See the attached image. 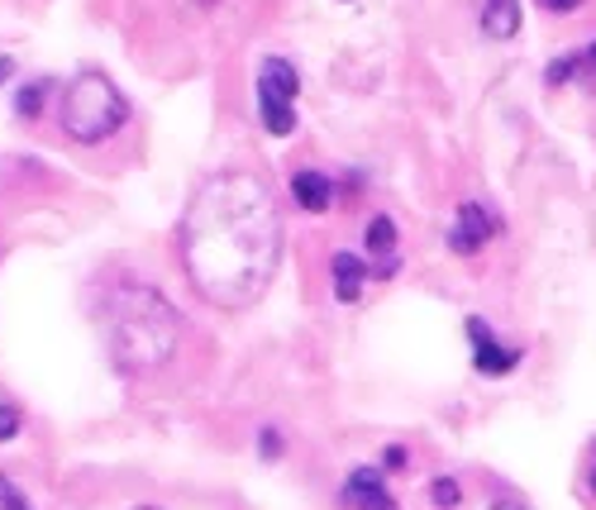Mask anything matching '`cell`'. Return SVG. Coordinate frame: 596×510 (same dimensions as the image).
Listing matches in <instances>:
<instances>
[{"label": "cell", "mask_w": 596, "mask_h": 510, "mask_svg": "<svg viewBox=\"0 0 596 510\" xmlns=\"http://www.w3.org/2000/svg\"><path fill=\"white\" fill-rule=\"evenodd\" d=\"M592 491H596V468H592Z\"/></svg>", "instance_id": "23"}, {"label": "cell", "mask_w": 596, "mask_h": 510, "mask_svg": "<svg viewBox=\"0 0 596 510\" xmlns=\"http://www.w3.org/2000/svg\"><path fill=\"white\" fill-rule=\"evenodd\" d=\"M192 286L220 311H243L282 268V210L253 172H220L192 196L177 229Z\"/></svg>", "instance_id": "1"}, {"label": "cell", "mask_w": 596, "mask_h": 510, "mask_svg": "<svg viewBox=\"0 0 596 510\" xmlns=\"http://www.w3.org/2000/svg\"><path fill=\"white\" fill-rule=\"evenodd\" d=\"M57 120H63V134L77 139V143H100L110 139L115 129L129 120V100L120 96V86H115L106 72H77V77L67 82L63 91V110H57Z\"/></svg>", "instance_id": "3"}, {"label": "cell", "mask_w": 596, "mask_h": 510, "mask_svg": "<svg viewBox=\"0 0 596 510\" xmlns=\"http://www.w3.org/2000/svg\"><path fill=\"white\" fill-rule=\"evenodd\" d=\"M540 6H544V10H554V14H568V10L583 6V0H540Z\"/></svg>", "instance_id": "20"}, {"label": "cell", "mask_w": 596, "mask_h": 510, "mask_svg": "<svg viewBox=\"0 0 596 510\" xmlns=\"http://www.w3.org/2000/svg\"><path fill=\"white\" fill-rule=\"evenodd\" d=\"M382 463H387V468H401V463H405V448H401V444H391Z\"/></svg>", "instance_id": "21"}, {"label": "cell", "mask_w": 596, "mask_h": 510, "mask_svg": "<svg viewBox=\"0 0 596 510\" xmlns=\"http://www.w3.org/2000/svg\"><path fill=\"white\" fill-rule=\"evenodd\" d=\"M497 229H501V220L491 215V206H477V200H468V206L458 210L454 229H448V249H454L458 258H473V253H483V243L497 235Z\"/></svg>", "instance_id": "5"}, {"label": "cell", "mask_w": 596, "mask_h": 510, "mask_svg": "<svg viewBox=\"0 0 596 510\" xmlns=\"http://www.w3.org/2000/svg\"><path fill=\"white\" fill-rule=\"evenodd\" d=\"M491 510H534V506L520 501V497H511V491H497V497H491Z\"/></svg>", "instance_id": "18"}, {"label": "cell", "mask_w": 596, "mask_h": 510, "mask_svg": "<svg viewBox=\"0 0 596 510\" xmlns=\"http://www.w3.org/2000/svg\"><path fill=\"white\" fill-rule=\"evenodd\" d=\"M296 96H301V77L286 57H263L258 67V115H263L268 134L286 139L296 129Z\"/></svg>", "instance_id": "4"}, {"label": "cell", "mask_w": 596, "mask_h": 510, "mask_svg": "<svg viewBox=\"0 0 596 510\" xmlns=\"http://www.w3.org/2000/svg\"><path fill=\"white\" fill-rule=\"evenodd\" d=\"M362 243H368V272L372 276H391L401 268V258H397V225H391V215H372Z\"/></svg>", "instance_id": "8"}, {"label": "cell", "mask_w": 596, "mask_h": 510, "mask_svg": "<svg viewBox=\"0 0 596 510\" xmlns=\"http://www.w3.org/2000/svg\"><path fill=\"white\" fill-rule=\"evenodd\" d=\"M344 506H354V510H397V501H391V491H387L382 468H354V473H348Z\"/></svg>", "instance_id": "7"}, {"label": "cell", "mask_w": 596, "mask_h": 510, "mask_svg": "<svg viewBox=\"0 0 596 510\" xmlns=\"http://www.w3.org/2000/svg\"><path fill=\"white\" fill-rule=\"evenodd\" d=\"M292 196H296V206L301 210H329V200H334V182L325 177V172H315V167H305V172H292Z\"/></svg>", "instance_id": "9"}, {"label": "cell", "mask_w": 596, "mask_h": 510, "mask_svg": "<svg viewBox=\"0 0 596 510\" xmlns=\"http://www.w3.org/2000/svg\"><path fill=\"white\" fill-rule=\"evenodd\" d=\"M573 77H577V53L554 57V67L544 72V82H549V86H563V82H573Z\"/></svg>", "instance_id": "14"}, {"label": "cell", "mask_w": 596, "mask_h": 510, "mask_svg": "<svg viewBox=\"0 0 596 510\" xmlns=\"http://www.w3.org/2000/svg\"><path fill=\"white\" fill-rule=\"evenodd\" d=\"M334 296H339L344 305H354L362 296V282H368V258L358 253H334Z\"/></svg>", "instance_id": "10"}, {"label": "cell", "mask_w": 596, "mask_h": 510, "mask_svg": "<svg viewBox=\"0 0 596 510\" xmlns=\"http://www.w3.org/2000/svg\"><path fill=\"white\" fill-rule=\"evenodd\" d=\"M20 425H24V415H20V405H10V401H0V444H6V440H14V434H20Z\"/></svg>", "instance_id": "15"}, {"label": "cell", "mask_w": 596, "mask_h": 510, "mask_svg": "<svg viewBox=\"0 0 596 510\" xmlns=\"http://www.w3.org/2000/svg\"><path fill=\"white\" fill-rule=\"evenodd\" d=\"M525 14H520V0H483V29L491 39H516Z\"/></svg>", "instance_id": "11"}, {"label": "cell", "mask_w": 596, "mask_h": 510, "mask_svg": "<svg viewBox=\"0 0 596 510\" xmlns=\"http://www.w3.org/2000/svg\"><path fill=\"white\" fill-rule=\"evenodd\" d=\"M139 510H158V506H139Z\"/></svg>", "instance_id": "24"}, {"label": "cell", "mask_w": 596, "mask_h": 510, "mask_svg": "<svg viewBox=\"0 0 596 510\" xmlns=\"http://www.w3.org/2000/svg\"><path fill=\"white\" fill-rule=\"evenodd\" d=\"M468 344H473V368L487 372V377H506L520 362V348H506L497 344V334H491L487 319H468Z\"/></svg>", "instance_id": "6"}, {"label": "cell", "mask_w": 596, "mask_h": 510, "mask_svg": "<svg viewBox=\"0 0 596 510\" xmlns=\"http://www.w3.org/2000/svg\"><path fill=\"white\" fill-rule=\"evenodd\" d=\"M10 72H14V67H10V57H0V82H6Z\"/></svg>", "instance_id": "22"}, {"label": "cell", "mask_w": 596, "mask_h": 510, "mask_svg": "<svg viewBox=\"0 0 596 510\" xmlns=\"http://www.w3.org/2000/svg\"><path fill=\"white\" fill-rule=\"evenodd\" d=\"M106 325H110V358L120 372L167 368L182 339L177 305L158 286H143V282H124L120 291H110Z\"/></svg>", "instance_id": "2"}, {"label": "cell", "mask_w": 596, "mask_h": 510, "mask_svg": "<svg viewBox=\"0 0 596 510\" xmlns=\"http://www.w3.org/2000/svg\"><path fill=\"white\" fill-rule=\"evenodd\" d=\"M258 444H263V458H278V454H282V434L272 430V425H268L263 434H258Z\"/></svg>", "instance_id": "17"}, {"label": "cell", "mask_w": 596, "mask_h": 510, "mask_svg": "<svg viewBox=\"0 0 596 510\" xmlns=\"http://www.w3.org/2000/svg\"><path fill=\"white\" fill-rule=\"evenodd\" d=\"M577 72H596V43H587V48L577 53Z\"/></svg>", "instance_id": "19"}, {"label": "cell", "mask_w": 596, "mask_h": 510, "mask_svg": "<svg viewBox=\"0 0 596 510\" xmlns=\"http://www.w3.org/2000/svg\"><path fill=\"white\" fill-rule=\"evenodd\" d=\"M0 510H34V506H29V501H24V491H20V487H14V482H10V477H6V473H0Z\"/></svg>", "instance_id": "16"}, {"label": "cell", "mask_w": 596, "mask_h": 510, "mask_svg": "<svg viewBox=\"0 0 596 510\" xmlns=\"http://www.w3.org/2000/svg\"><path fill=\"white\" fill-rule=\"evenodd\" d=\"M430 501L440 506V510H454L463 501V491H458L454 477H434V482H430Z\"/></svg>", "instance_id": "12"}, {"label": "cell", "mask_w": 596, "mask_h": 510, "mask_svg": "<svg viewBox=\"0 0 596 510\" xmlns=\"http://www.w3.org/2000/svg\"><path fill=\"white\" fill-rule=\"evenodd\" d=\"M43 96H48V82H34V86H24L20 100H14V110L24 115V120H34L39 106H43Z\"/></svg>", "instance_id": "13"}]
</instances>
